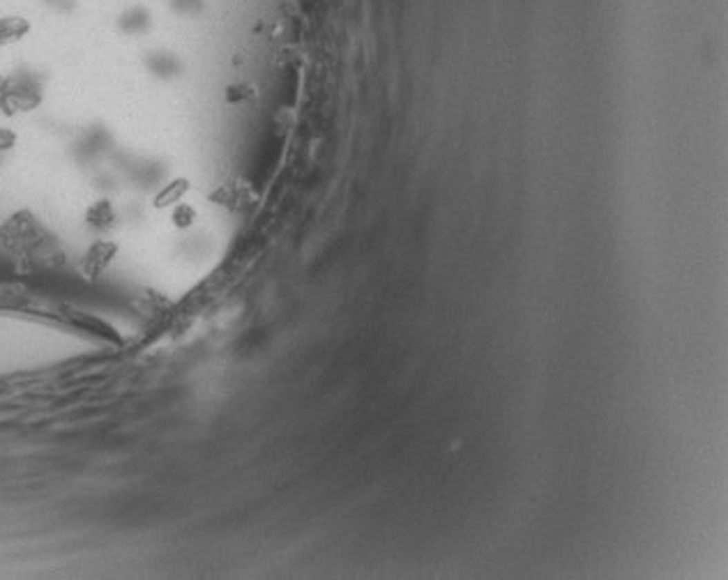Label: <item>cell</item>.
<instances>
[{"instance_id":"obj_7","label":"cell","mask_w":728,"mask_h":580,"mask_svg":"<svg viewBox=\"0 0 728 580\" xmlns=\"http://www.w3.org/2000/svg\"><path fill=\"white\" fill-rule=\"evenodd\" d=\"M253 90L249 86H236V88H229V95H226V99L229 102H238V99H247V97H251Z\"/></svg>"},{"instance_id":"obj_8","label":"cell","mask_w":728,"mask_h":580,"mask_svg":"<svg viewBox=\"0 0 728 580\" xmlns=\"http://www.w3.org/2000/svg\"><path fill=\"white\" fill-rule=\"evenodd\" d=\"M17 143V134L12 129H0V150H12Z\"/></svg>"},{"instance_id":"obj_4","label":"cell","mask_w":728,"mask_h":580,"mask_svg":"<svg viewBox=\"0 0 728 580\" xmlns=\"http://www.w3.org/2000/svg\"><path fill=\"white\" fill-rule=\"evenodd\" d=\"M86 224L95 228V231H108L115 224V210L111 205V200L102 198L97 203H93L86 210Z\"/></svg>"},{"instance_id":"obj_5","label":"cell","mask_w":728,"mask_h":580,"mask_svg":"<svg viewBox=\"0 0 728 580\" xmlns=\"http://www.w3.org/2000/svg\"><path fill=\"white\" fill-rule=\"evenodd\" d=\"M30 30V23L21 17H3L0 19V46L12 44L26 37Z\"/></svg>"},{"instance_id":"obj_1","label":"cell","mask_w":728,"mask_h":580,"mask_svg":"<svg viewBox=\"0 0 728 580\" xmlns=\"http://www.w3.org/2000/svg\"><path fill=\"white\" fill-rule=\"evenodd\" d=\"M44 231L30 210H19L0 224V244L10 251L26 253L42 244Z\"/></svg>"},{"instance_id":"obj_3","label":"cell","mask_w":728,"mask_h":580,"mask_svg":"<svg viewBox=\"0 0 728 580\" xmlns=\"http://www.w3.org/2000/svg\"><path fill=\"white\" fill-rule=\"evenodd\" d=\"M187 191H189V180H187V177H175V180H171L169 184H164L162 189L157 191V196H155V200H153L155 210H166V207L180 203Z\"/></svg>"},{"instance_id":"obj_6","label":"cell","mask_w":728,"mask_h":580,"mask_svg":"<svg viewBox=\"0 0 728 580\" xmlns=\"http://www.w3.org/2000/svg\"><path fill=\"white\" fill-rule=\"evenodd\" d=\"M171 221H173L175 228H180V231H184V228H189L191 224L196 221V210L187 203H175L173 210H171Z\"/></svg>"},{"instance_id":"obj_2","label":"cell","mask_w":728,"mask_h":580,"mask_svg":"<svg viewBox=\"0 0 728 580\" xmlns=\"http://www.w3.org/2000/svg\"><path fill=\"white\" fill-rule=\"evenodd\" d=\"M120 246L113 240H95L90 246L86 249L84 258L79 260V272L86 281H97L102 274L111 267V262L118 255Z\"/></svg>"}]
</instances>
